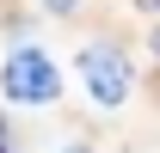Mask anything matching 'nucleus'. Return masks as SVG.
<instances>
[{"label": "nucleus", "mask_w": 160, "mask_h": 153, "mask_svg": "<svg viewBox=\"0 0 160 153\" xmlns=\"http://www.w3.org/2000/svg\"><path fill=\"white\" fill-rule=\"evenodd\" d=\"M0 98H6V104H25V110L56 104V98H62V67H56V55L37 49V43H19L12 55L0 61Z\"/></svg>", "instance_id": "f03ea898"}, {"label": "nucleus", "mask_w": 160, "mask_h": 153, "mask_svg": "<svg viewBox=\"0 0 160 153\" xmlns=\"http://www.w3.org/2000/svg\"><path fill=\"white\" fill-rule=\"evenodd\" d=\"M43 12H56V19H68V12H80V0H37Z\"/></svg>", "instance_id": "7ed1b4c3"}, {"label": "nucleus", "mask_w": 160, "mask_h": 153, "mask_svg": "<svg viewBox=\"0 0 160 153\" xmlns=\"http://www.w3.org/2000/svg\"><path fill=\"white\" fill-rule=\"evenodd\" d=\"M0 153H6V147H0Z\"/></svg>", "instance_id": "39448f33"}, {"label": "nucleus", "mask_w": 160, "mask_h": 153, "mask_svg": "<svg viewBox=\"0 0 160 153\" xmlns=\"http://www.w3.org/2000/svg\"><path fill=\"white\" fill-rule=\"evenodd\" d=\"M74 74H80L86 104H99V110H123V104L136 98V61H129V49H123V43H111V37L80 43Z\"/></svg>", "instance_id": "f257e3e1"}, {"label": "nucleus", "mask_w": 160, "mask_h": 153, "mask_svg": "<svg viewBox=\"0 0 160 153\" xmlns=\"http://www.w3.org/2000/svg\"><path fill=\"white\" fill-rule=\"evenodd\" d=\"M62 153H92V147H86V141H68V147H62Z\"/></svg>", "instance_id": "20e7f679"}]
</instances>
